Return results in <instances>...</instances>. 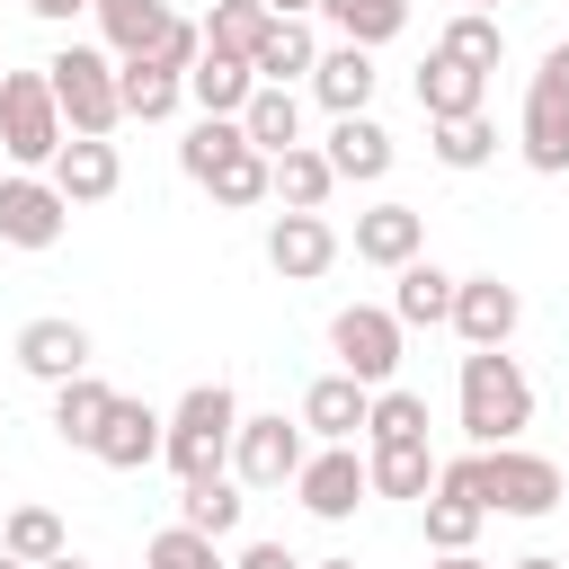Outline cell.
I'll use <instances>...</instances> for the list:
<instances>
[{
	"label": "cell",
	"instance_id": "1",
	"mask_svg": "<svg viewBox=\"0 0 569 569\" xmlns=\"http://www.w3.org/2000/svg\"><path fill=\"white\" fill-rule=\"evenodd\" d=\"M533 427V382L507 347H471L462 356V436L471 445H516Z\"/></svg>",
	"mask_w": 569,
	"mask_h": 569
},
{
	"label": "cell",
	"instance_id": "2",
	"mask_svg": "<svg viewBox=\"0 0 569 569\" xmlns=\"http://www.w3.org/2000/svg\"><path fill=\"white\" fill-rule=\"evenodd\" d=\"M445 471H462V489L489 516H551L560 507V462L551 453H525V445H480V453H462Z\"/></svg>",
	"mask_w": 569,
	"mask_h": 569
},
{
	"label": "cell",
	"instance_id": "3",
	"mask_svg": "<svg viewBox=\"0 0 569 569\" xmlns=\"http://www.w3.org/2000/svg\"><path fill=\"white\" fill-rule=\"evenodd\" d=\"M231 427H240L231 382H196V391L160 418V462H169L178 480H213V471L231 462Z\"/></svg>",
	"mask_w": 569,
	"mask_h": 569
},
{
	"label": "cell",
	"instance_id": "4",
	"mask_svg": "<svg viewBox=\"0 0 569 569\" xmlns=\"http://www.w3.org/2000/svg\"><path fill=\"white\" fill-rule=\"evenodd\" d=\"M44 80H53V107H62L71 133H116V124H124L116 53H98V44H62V53L44 62Z\"/></svg>",
	"mask_w": 569,
	"mask_h": 569
},
{
	"label": "cell",
	"instance_id": "5",
	"mask_svg": "<svg viewBox=\"0 0 569 569\" xmlns=\"http://www.w3.org/2000/svg\"><path fill=\"white\" fill-rule=\"evenodd\" d=\"M62 107H53V80L44 71H0V151L18 169H44L62 151Z\"/></svg>",
	"mask_w": 569,
	"mask_h": 569
},
{
	"label": "cell",
	"instance_id": "6",
	"mask_svg": "<svg viewBox=\"0 0 569 569\" xmlns=\"http://www.w3.org/2000/svg\"><path fill=\"white\" fill-rule=\"evenodd\" d=\"M329 356H338V373H356L365 391H382V382L400 373V320H391L382 302H347V311L329 320Z\"/></svg>",
	"mask_w": 569,
	"mask_h": 569
},
{
	"label": "cell",
	"instance_id": "7",
	"mask_svg": "<svg viewBox=\"0 0 569 569\" xmlns=\"http://www.w3.org/2000/svg\"><path fill=\"white\" fill-rule=\"evenodd\" d=\"M62 231H71V204L53 178H36V169L0 178V249H53Z\"/></svg>",
	"mask_w": 569,
	"mask_h": 569
},
{
	"label": "cell",
	"instance_id": "8",
	"mask_svg": "<svg viewBox=\"0 0 569 569\" xmlns=\"http://www.w3.org/2000/svg\"><path fill=\"white\" fill-rule=\"evenodd\" d=\"M231 471L249 480V489H284L293 471H302V418H240L231 427Z\"/></svg>",
	"mask_w": 569,
	"mask_h": 569
},
{
	"label": "cell",
	"instance_id": "9",
	"mask_svg": "<svg viewBox=\"0 0 569 569\" xmlns=\"http://www.w3.org/2000/svg\"><path fill=\"white\" fill-rule=\"evenodd\" d=\"M293 498H302L320 525H347V516L373 498V480H365L356 445H320V453H302V471H293Z\"/></svg>",
	"mask_w": 569,
	"mask_h": 569
},
{
	"label": "cell",
	"instance_id": "10",
	"mask_svg": "<svg viewBox=\"0 0 569 569\" xmlns=\"http://www.w3.org/2000/svg\"><path fill=\"white\" fill-rule=\"evenodd\" d=\"M44 178L62 187V204H107L124 187V160H116L107 133H62V151L44 160Z\"/></svg>",
	"mask_w": 569,
	"mask_h": 569
},
{
	"label": "cell",
	"instance_id": "11",
	"mask_svg": "<svg viewBox=\"0 0 569 569\" xmlns=\"http://www.w3.org/2000/svg\"><path fill=\"white\" fill-rule=\"evenodd\" d=\"M267 267H276L284 284H311V276L338 267V231H329L320 213H276V222H267Z\"/></svg>",
	"mask_w": 569,
	"mask_h": 569
},
{
	"label": "cell",
	"instance_id": "12",
	"mask_svg": "<svg viewBox=\"0 0 569 569\" xmlns=\"http://www.w3.org/2000/svg\"><path fill=\"white\" fill-rule=\"evenodd\" d=\"M516 320H525L516 284H498V276H453V329H462V347H507Z\"/></svg>",
	"mask_w": 569,
	"mask_h": 569
},
{
	"label": "cell",
	"instance_id": "13",
	"mask_svg": "<svg viewBox=\"0 0 569 569\" xmlns=\"http://www.w3.org/2000/svg\"><path fill=\"white\" fill-rule=\"evenodd\" d=\"M18 373H36L44 391H53V382H71V373H89V329H80V320H62V311L27 320V329H18Z\"/></svg>",
	"mask_w": 569,
	"mask_h": 569
},
{
	"label": "cell",
	"instance_id": "14",
	"mask_svg": "<svg viewBox=\"0 0 569 569\" xmlns=\"http://www.w3.org/2000/svg\"><path fill=\"white\" fill-rule=\"evenodd\" d=\"M89 453H98L107 471H142V462H160V409L116 391L107 418H98V436H89Z\"/></svg>",
	"mask_w": 569,
	"mask_h": 569
},
{
	"label": "cell",
	"instance_id": "15",
	"mask_svg": "<svg viewBox=\"0 0 569 569\" xmlns=\"http://www.w3.org/2000/svg\"><path fill=\"white\" fill-rule=\"evenodd\" d=\"M418 107H427V124H445V116H480L489 107V71H471V62H453L445 44L418 62Z\"/></svg>",
	"mask_w": 569,
	"mask_h": 569
},
{
	"label": "cell",
	"instance_id": "16",
	"mask_svg": "<svg viewBox=\"0 0 569 569\" xmlns=\"http://www.w3.org/2000/svg\"><path fill=\"white\" fill-rule=\"evenodd\" d=\"M427 249V213L418 204H373V213H356V258L365 267H409Z\"/></svg>",
	"mask_w": 569,
	"mask_h": 569
},
{
	"label": "cell",
	"instance_id": "17",
	"mask_svg": "<svg viewBox=\"0 0 569 569\" xmlns=\"http://www.w3.org/2000/svg\"><path fill=\"white\" fill-rule=\"evenodd\" d=\"M365 480H373V498H427V489H436V453H427V436H373Z\"/></svg>",
	"mask_w": 569,
	"mask_h": 569
},
{
	"label": "cell",
	"instance_id": "18",
	"mask_svg": "<svg viewBox=\"0 0 569 569\" xmlns=\"http://www.w3.org/2000/svg\"><path fill=\"white\" fill-rule=\"evenodd\" d=\"M311 98H320L329 116H365V107H373V53H365V44H329V53L311 62Z\"/></svg>",
	"mask_w": 569,
	"mask_h": 569
},
{
	"label": "cell",
	"instance_id": "19",
	"mask_svg": "<svg viewBox=\"0 0 569 569\" xmlns=\"http://www.w3.org/2000/svg\"><path fill=\"white\" fill-rule=\"evenodd\" d=\"M418 507H427V551H471V542H480V516H489V507L462 489V471L436 462V498H418Z\"/></svg>",
	"mask_w": 569,
	"mask_h": 569
},
{
	"label": "cell",
	"instance_id": "20",
	"mask_svg": "<svg viewBox=\"0 0 569 569\" xmlns=\"http://www.w3.org/2000/svg\"><path fill=\"white\" fill-rule=\"evenodd\" d=\"M516 142H525V169L560 178L569 169V98L551 89H525V116H516Z\"/></svg>",
	"mask_w": 569,
	"mask_h": 569
},
{
	"label": "cell",
	"instance_id": "21",
	"mask_svg": "<svg viewBox=\"0 0 569 569\" xmlns=\"http://www.w3.org/2000/svg\"><path fill=\"white\" fill-rule=\"evenodd\" d=\"M89 18H98V36H107V53L116 62H133V53H151L160 36H169V0H89Z\"/></svg>",
	"mask_w": 569,
	"mask_h": 569
},
{
	"label": "cell",
	"instance_id": "22",
	"mask_svg": "<svg viewBox=\"0 0 569 569\" xmlns=\"http://www.w3.org/2000/svg\"><path fill=\"white\" fill-rule=\"evenodd\" d=\"M329 187H338V169H329V151H311V142H293V151L267 160V196H284V213H320Z\"/></svg>",
	"mask_w": 569,
	"mask_h": 569
},
{
	"label": "cell",
	"instance_id": "23",
	"mask_svg": "<svg viewBox=\"0 0 569 569\" xmlns=\"http://www.w3.org/2000/svg\"><path fill=\"white\" fill-rule=\"evenodd\" d=\"M365 400H373V391H365L356 373H320V382L302 391V427H311L320 445H347V436L365 427Z\"/></svg>",
	"mask_w": 569,
	"mask_h": 569
},
{
	"label": "cell",
	"instance_id": "24",
	"mask_svg": "<svg viewBox=\"0 0 569 569\" xmlns=\"http://www.w3.org/2000/svg\"><path fill=\"white\" fill-rule=\"evenodd\" d=\"M320 151H329V169H338V178H391V160H400V151H391V133H382L373 116H338Z\"/></svg>",
	"mask_w": 569,
	"mask_h": 569
},
{
	"label": "cell",
	"instance_id": "25",
	"mask_svg": "<svg viewBox=\"0 0 569 569\" xmlns=\"http://www.w3.org/2000/svg\"><path fill=\"white\" fill-rule=\"evenodd\" d=\"M391 276H400V293H391V320H400V329L453 320V276H445L436 258H409V267H391Z\"/></svg>",
	"mask_w": 569,
	"mask_h": 569
},
{
	"label": "cell",
	"instance_id": "26",
	"mask_svg": "<svg viewBox=\"0 0 569 569\" xmlns=\"http://www.w3.org/2000/svg\"><path fill=\"white\" fill-rule=\"evenodd\" d=\"M311 62H320V36H311L302 18H276V27L258 36V53H249V71H258V80H276V89L311 80Z\"/></svg>",
	"mask_w": 569,
	"mask_h": 569
},
{
	"label": "cell",
	"instance_id": "27",
	"mask_svg": "<svg viewBox=\"0 0 569 569\" xmlns=\"http://www.w3.org/2000/svg\"><path fill=\"white\" fill-rule=\"evenodd\" d=\"M249 89H258V71H249L240 53H196V62H187V98H196L204 116H240Z\"/></svg>",
	"mask_w": 569,
	"mask_h": 569
},
{
	"label": "cell",
	"instance_id": "28",
	"mask_svg": "<svg viewBox=\"0 0 569 569\" xmlns=\"http://www.w3.org/2000/svg\"><path fill=\"white\" fill-rule=\"evenodd\" d=\"M240 133H249L267 160H276V151H293V142H302V98H293V89H276V80H258V89H249V107H240Z\"/></svg>",
	"mask_w": 569,
	"mask_h": 569
},
{
	"label": "cell",
	"instance_id": "29",
	"mask_svg": "<svg viewBox=\"0 0 569 569\" xmlns=\"http://www.w3.org/2000/svg\"><path fill=\"white\" fill-rule=\"evenodd\" d=\"M196 187H204L213 204H231V213H240V204H267V151L240 133V142H231V151H222V160H213Z\"/></svg>",
	"mask_w": 569,
	"mask_h": 569
},
{
	"label": "cell",
	"instance_id": "30",
	"mask_svg": "<svg viewBox=\"0 0 569 569\" xmlns=\"http://www.w3.org/2000/svg\"><path fill=\"white\" fill-rule=\"evenodd\" d=\"M320 18L338 27V44H391L400 27H409V0H320Z\"/></svg>",
	"mask_w": 569,
	"mask_h": 569
},
{
	"label": "cell",
	"instance_id": "31",
	"mask_svg": "<svg viewBox=\"0 0 569 569\" xmlns=\"http://www.w3.org/2000/svg\"><path fill=\"white\" fill-rule=\"evenodd\" d=\"M116 98H124V116L160 124V116H178L187 80H178V71H160V62H116Z\"/></svg>",
	"mask_w": 569,
	"mask_h": 569
},
{
	"label": "cell",
	"instance_id": "32",
	"mask_svg": "<svg viewBox=\"0 0 569 569\" xmlns=\"http://www.w3.org/2000/svg\"><path fill=\"white\" fill-rule=\"evenodd\" d=\"M107 400H116V391H107L98 373H71V382H53V436L89 453V436H98V418H107Z\"/></svg>",
	"mask_w": 569,
	"mask_h": 569
},
{
	"label": "cell",
	"instance_id": "33",
	"mask_svg": "<svg viewBox=\"0 0 569 569\" xmlns=\"http://www.w3.org/2000/svg\"><path fill=\"white\" fill-rule=\"evenodd\" d=\"M276 18H267V0H213V18H204V53H258V36H267Z\"/></svg>",
	"mask_w": 569,
	"mask_h": 569
},
{
	"label": "cell",
	"instance_id": "34",
	"mask_svg": "<svg viewBox=\"0 0 569 569\" xmlns=\"http://www.w3.org/2000/svg\"><path fill=\"white\" fill-rule=\"evenodd\" d=\"M453 62H471V71H498V53H507V27H498V9H462L445 36H436Z\"/></svg>",
	"mask_w": 569,
	"mask_h": 569
},
{
	"label": "cell",
	"instance_id": "35",
	"mask_svg": "<svg viewBox=\"0 0 569 569\" xmlns=\"http://www.w3.org/2000/svg\"><path fill=\"white\" fill-rule=\"evenodd\" d=\"M436 160H445V169H489V160H498L489 107H480V116H445V124H436Z\"/></svg>",
	"mask_w": 569,
	"mask_h": 569
},
{
	"label": "cell",
	"instance_id": "36",
	"mask_svg": "<svg viewBox=\"0 0 569 569\" xmlns=\"http://www.w3.org/2000/svg\"><path fill=\"white\" fill-rule=\"evenodd\" d=\"M240 507H249V498H240V489L213 471V480H187V498H178V525H196V533H213V542H222V533L240 525Z\"/></svg>",
	"mask_w": 569,
	"mask_h": 569
},
{
	"label": "cell",
	"instance_id": "37",
	"mask_svg": "<svg viewBox=\"0 0 569 569\" xmlns=\"http://www.w3.org/2000/svg\"><path fill=\"white\" fill-rule=\"evenodd\" d=\"M0 551H18V560L36 569V560H53V551H71V542H62V516H53V507H9Z\"/></svg>",
	"mask_w": 569,
	"mask_h": 569
},
{
	"label": "cell",
	"instance_id": "38",
	"mask_svg": "<svg viewBox=\"0 0 569 569\" xmlns=\"http://www.w3.org/2000/svg\"><path fill=\"white\" fill-rule=\"evenodd\" d=\"M142 569H231V560L213 551V533H196V525H160L151 551H142Z\"/></svg>",
	"mask_w": 569,
	"mask_h": 569
},
{
	"label": "cell",
	"instance_id": "39",
	"mask_svg": "<svg viewBox=\"0 0 569 569\" xmlns=\"http://www.w3.org/2000/svg\"><path fill=\"white\" fill-rule=\"evenodd\" d=\"M365 436H427V400L400 391V382H382V391L365 400Z\"/></svg>",
	"mask_w": 569,
	"mask_h": 569
},
{
	"label": "cell",
	"instance_id": "40",
	"mask_svg": "<svg viewBox=\"0 0 569 569\" xmlns=\"http://www.w3.org/2000/svg\"><path fill=\"white\" fill-rule=\"evenodd\" d=\"M231 142H240V116H196V124H187V142H178V169H187V178H204Z\"/></svg>",
	"mask_w": 569,
	"mask_h": 569
},
{
	"label": "cell",
	"instance_id": "41",
	"mask_svg": "<svg viewBox=\"0 0 569 569\" xmlns=\"http://www.w3.org/2000/svg\"><path fill=\"white\" fill-rule=\"evenodd\" d=\"M196 53H204V27H187V18H169V36H160L151 53H133V62H160V71H178V80H187V62H196Z\"/></svg>",
	"mask_w": 569,
	"mask_h": 569
},
{
	"label": "cell",
	"instance_id": "42",
	"mask_svg": "<svg viewBox=\"0 0 569 569\" xmlns=\"http://www.w3.org/2000/svg\"><path fill=\"white\" fill-rule=\"evenodd\" d=\"M533 89H551V98H569V44H551V53H542V71H533Z\"/></svg>",
	"mask_w": 569,
	"mask_h": 569
},
{
	"label": "cell",
	"instance_id": "43",
	"mask_svg": "<svg viewBox=\"0 0 569 569\" xmlns=\"http://www.w3.org/2000/svg\"><path fill=\"white\" fill-rule=\"evenodd\" d=\"M231 569H302V560H293V551H284V542H249V551H240V560H231Z\"/></svg>",
	"mask_w": 569,
	"mask_h": 569
},
{
	"label": "cell",
	"instance_id": "44",
	"mask_svg": "<svg viewBox=\"0 0 569 569\" xmlns=\"http://www.w3.org/2000/svg\"><path fill=\"white\" fill-rule=\"evenodd\" d=\"M27 9H36V18H53V27H62V18H80V9H89V0H27Z\"/></svg>",
	"mask_w": 569,
	"mask_h": 569
},
{
	"label": "cell",
	"instance_id": "45",
	"mask_svg": "<svg viewBox=\"0 0 569 569\" xmlns=\"http://www.w3.org/2000/svg\"><path fill=\"white\" fill-rule=\"evenodd\" d=\"M427 569H489V560H480V551H436Z\"/></svg>",
	"mask_w": 569,
	"mask_h": 569
},
{
	"label": "cell",
	"instance_id": "46",
	"mask_svg": "<svg viewBox=\"0 0 569 569\" xmlns=\"http://www.w3.org/2000/svg\"><path fill=\"white\" fill-rule=\"evenodd\" d=\"M320 0H267V18H311Z\"/></svg>",
	"mask_w": 569,
	"mask_h": 569
},
{
	"label": "cell",
	"instance_id": "47",
	"mask_svg": "<svg viewBox=\"0 0 569 569\" xmlns=\"http://www.w3.org/2000/svg\"><path fill=\"white\" fill-rule=\"evenodd\" d=\"M516 569H569V560H551V551H525V560H516Z\"/></svg>",
	"mask_w": 569,
	"mask_h": 569
},
{
	"label": "cell",
	"instance_id": "48",
	"mask_svg": "<svg viewBox=\"0 0 569 569\" xmlns=\"http://www.w3.org/2000/svg\"><path fill=\"white\" fill-rule=\"evenodd\" d=\"M36 569H89V560H80V551H53V560H36Z\"/></svg>",
	"mask_w": 569,
	"mask_h": 569
},
{
	"label": "cell",
	"instance_id": "49",
	"mask_svg": "<svg viewBox=\"0 0 569 569\" xmlns=\"http://www.w3.org/2000/svg\"><path fill=\"white\" fill-rule=\"evenodd\" d=\"M311 569H356V560H311Z\"/></svg>",
	"mask_w": 569,
	"mask_h": 569
},
{
	"label": "cell",
	"instance_id": "50",
	"mask_svg": "<svg viewBox=\"0 0 569 569\" xmlns=\"http://www.w3.org/2000/svg\"><path fill=\"white\" fill-rule=\"evenodd\" d=\"M0 569H27V560H18V551H0Z\"/></svg>",
	"mask_w": 569,
	"mask_h": 569
},
{
	"label": "cell",
	"instance_id": "51",
	"mask_svg": "<svg viewBox=\"0 0 569 569\" xmlns=\"http://www.w3.org/2000/svg\"><path fill=\"white\" fill-rule=\"evenodd\" d=\"M462 9H498V0H462Z\"/></svg>",
	"mask_w": 569,
	"mask_h": 569
}]
</instances>
